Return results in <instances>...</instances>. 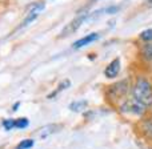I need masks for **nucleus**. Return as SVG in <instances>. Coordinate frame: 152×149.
I'll return each mask as SVG.
<instances>
[{
    "label": "nucleus",
    "mask_w": 152,
    "mask_h": 149,
    "mask_svg": "<svg viewBox=\"0 0 152 149\" xmlns=\"http://www.w3.org/2000/svg\"><path fill=\"white\" fill-rule=\"evenodd\" d=\"M132 99L139 101L145 108L152 107V84L144 76L136 78L134 91H132Z\"/></svg>",
    "instance_id": "obj_1"
},
{
    "label": "nucleus",
    "mask_w": 152,
    "mask_h": 149,
    "mask_svg": "<svg viewBox=\"0 0 152 149\" xmlns=\"http://www.w3.org/2000/svg\"><path fill=\"white\" fill-rule=\"evenodd\" d=\"M148 108H145L143 104L136 101L135 99L127 100L120 105V112L127 113V115H134V116H143L147 112Z\"/></svg>",
    "instance_id": "obj_2"
},
{
    "label": "nucleus",
    "mask_w": 152,
    "mask_h": 149,
    "mask_svg": "<svg viewBox=\"0 0 152 149\" xmlns=\"http://www.w3.org/2000/svg\"><path fill=\"white\" fill-rule=\"evenodd\" d=\"M87 19H88V15H87V13H80V15H77L74 19V20H72L71 23L68 24V25L64 27L63 32L60 33V37L68 36V35H71V33H74V32H76L81 27V24H83L84 21L87 20Z\"/></svg>",
    "instance_id": "obj_3"
},
{
    "label": "nucleus",
    "mask_w": 152,
    "mask_h": 149,
    "mask_svg": "<svg viewBox=\"0 0 152 149\" xmlns=\"http://www.w3.org/2000/svg\"><path fill=\"white\" fill-rule=\"evenodd\" d=\"M60 129H61V126L58 125V124H48V125H44L40 129H37L35 134H36L37 139H47L48 136L55 134L56 132H59Z\"/></svg>",
    "instance_id": "obj_4"
},
{
    "label": "nucleus",
    "mask_w": 152,
    "mask_h": 149,
    "mask_svg": "<svg viewBox=\"0 0 152 149\" xmlns=\"http://www.w3.org/2000/svg\"><path fill=\"white\" fill-rule=\"evenodd\" d=\"M127 93H128V81L127 80L118 81L111 86V94L113 97H123Z\"/></svg>",
    "instance_id": "obj_5"
},
{
    "label": "nucleus",
    "mask_w": 152,
    "mask_h": 149,
    "mask_svg": "<svg viewBox=\"0 0 152 149\" xmlns=\"http://www.w3.org/2000/svg\"><path fill=\"white\" fill-rule=\"evenodd\" d=\"M97 39H99V33L94 32V33L87 35V36H84L83 39H80V40H77V41H75L74 44H72V48H74V49H80V48H83V47H86V45L91 44V43L96 41Z\"/></svg>",
    "instance_id": "obj_6"
},
{
    "label": "nucleus",
    "mask_w": 152,
    "mask_h": 149,
    "mask_svg": "<svg viewBox=\"0 0 152 149\" xmlns=\"http://www.w3.org/2000/svg\"><path fill=\"white\" fill-rule=\"evenodd\" d=\"M119 72H120V60H119V59L112 60V63L108 64L107 68L104 69V75H105V77H108V78L116 77V76L119 75Z\"/></svg>",
    "instance_id": "obj_7"
},
{
    "label": "nucleus",
    "mask_w": 152,
    "mask_h": 149,
    "mask_svg": "<svg viewBox=\"0 0 152 149\" xmlns=\"http://www.w3.org/2000/svg\"><path fill=\"white\" fill-rule=\"evenodd\" d=\"M142 131L145 139L152 141V118H145L142 123Z\"/></svg>",
    "instance_id": "obj_8"
},
{
    "label": "nucleus",
    "mask_w": 152,
    "mask_h": 149,
    "mask_svg": "<svg viewBox=\"0 0 152 149\" xmlns=\"http://www.w3.org/2000/svg\"><path fill=\"white\" fill-rule=\"evenodd\" d=\"M142 56L150 65H152V41L145 43L142 48Z\"/></svg>",
    "instance_id": "obj_9"
},
{
    "label": "nucleus",
    "mask_w": 152,
    "mask_h": 149,
    "mask_svg": "<svg viewBox=\"0 0 152 149\" xmlns=\"http://www.w3.org/2000/svg\"><path fill=\"white\" fill-rule=\"evenodd\" d=\"M87 107H88V101H87V100H79V101H74L69 104V109L76 113L83 112Z\"/></svg>",
    "instance_id": "obj_10"
},
{
    "label": "nucleus",
    "mask_w": 152,
    "mask_h": 149,
    "mask_svg": "<svg viewBox=\"0 0 152 149\" xmlns=\"http://www.w3.org/2000/svg\"><path fill=\"white\" fill-rule=\"evenodd\" d=\"M139 39L143 43H151L152 41V28H147L139 35Z\"/></svg>",
    "instance_id": "obj_11"
},
{
    "label": "nucleus",
    "mask_w": 152,
    "mask_h": 149,
    "mask_svg": "<svg viewBox=\"0 0 152 149\" xmlns=\"http://www.w3.org/2000/svg\"><path fill=\"white\" fill-rule=\"evenodd\" d=\"M35 141L32 139H26L23 140V141H20L18 144V147H16L15 149H31L32 147H34Z\"/></svg>",
    "instance_id": "obj_12"
},
{
    "label": "nucleus",
    "mask_w": 152,
    "mask_h": 149,
    "mask_svg": "<svg viewBox=\"0 0 152 149\" xmlns=\"http://www.w3.org/2000/svg\"><path fill=\"white\" fill-rule=\"evenodd\" d=\"M28 125H29V120L27 117H20L15 120V128H18V129H24Z\"/></svg>",
    "instance_id": "obj_13"
},
{
    "label": "nucleus",
    "mask_w": 152,
    "mask_h": 149,
    "mask_svg": "<svg viewBox=\"0 0 152 149\" xmlns=\"http://www.w3.org/2000/svg\"><path fill=\"white\" fill-rule=\"evenodd\" d=\"M44 3H36V4H32L28 9V13H37L39 15L43 9H44Z\"/></svg>",
    "instance_id": "obj_14"
},
{
    "label": "nucleus",
    "mask_w": 152,
    "mask_h": 149,
    "mask_svg": "<svg viewBox=\"0 0 152 149\" xmlns=\"http://www.w3.org/2000/svg\"><path fill=\"white\" fill-rule=\"evenodd\" d=\"M69 85H71V81H69V80H64V81H61V83H60V85L58 86V89H56V91L53 92L52 94H50V96H48V97H50V99H51V97H53V96H55V94H58L60 91H63V89L68 88Z\"/></svg>",
    "instance_id": "obj_15"
},
{
    "label": "nucleus",
    "mask_w": 152,
    "mask_h": 149,
    "mask_svg": "<svg viewBox=\"0 0 152 149\" xmlns=\"http://www.w3.org/2000/svg\"><path fill=\"white\" fill-rule=\"evenodd\" d=\"M3 126L5 128V131H11V129L15 128V120L13 118H7V120L3 121Z\"/></svg>",
    "instance_id": "obj_16"
},
{
    "label": "nucleus",
    "mask_w": 152,
    "mask_h": 149,
    "mask_svg": "<svg viewBox=\"0 0 152 149\" xmlns=\"http://www.w3.org/2000/svg\"><path fill=\"white\" fill-rule=\"evenodd\" d=\"M19 104H20V102H16V104L13 105V108H12V109H13V110H16V109H18V108H19Z\"/></svg>",
    "instance_id": "obj_17"
}]
</instances>
